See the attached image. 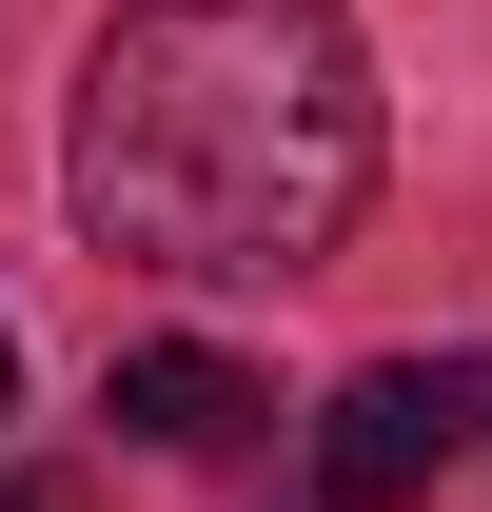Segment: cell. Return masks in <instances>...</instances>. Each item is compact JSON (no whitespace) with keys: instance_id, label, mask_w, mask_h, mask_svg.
I'll return each instance as SVG.
<instances>
[{"instance_id":"5","label":"cell","mask_w":492,"mask_h":512,"mask_svg":"<svg viewBox=\"0 0 492 512\" xmlns=\"http://www.w3.org/2000/svg\"><path fill=\"white\" fill-rule=\"evenodd\" d=\"M0 512H40V493H0Z\"/></svg>"},{"instance_id":"2","label":"cell","mask_w":492,"mask_h":512,"mask_svg":"<svg viewBox=\"0 0 492 512\" xmlns=\"http://www.w3.org/2000/svg\"><path fill=\"white\" fill-rule=\"evenodd\" d=\"M453 453H492V355H374V375L315 414V493L335 512H414Z\"/></svg>"},{"instance_id":"1","label":"cell","mask_w":492,"mask_h":512,"mask_svg":"<svg viewBox=\"0 0 492 512\" xmlns=\"http://www.w3.org/2000/svg\"><path fill=\"white\" fill-rule=\"evenodd\" d=\"M79 237L138 276H315L374 197V60L335 0H119L60 138Z\"/></svg>"},{"instance_id":"3","label":"cell","mask_w":492,"mask_h":512,"mask_svg":"<svg viewBox=\"0 0 492 512\" xmlns=\"http://www.w3.org/2000/svg\"><path fill=\"white\" fill-rule=\"evenodd\" d=\"M138 453H237L256 434V375L237 355H197V335H158V355H119V394H99Z\"/></svg>"},{"instance_id":"4","label":"cell","mask_w":492,"mask_h":512,"mask_svg":"<svg viewBox=\"0 0 492 512\" xmlns=\"http://www.w3.org/2000/svg\"><path fill=\"white\" fill-rule=\"evenodd\" d=\"M0 414H20V335H0Z\"/></svg>"}]
</instances>
